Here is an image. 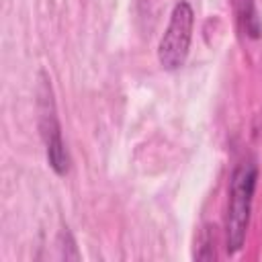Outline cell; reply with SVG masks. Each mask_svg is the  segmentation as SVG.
Returning <instances> with one entry per match:
<instances>
[{"label":"cell","instance_id":"cell-1","mask_svg":"<svg viewBox=\"0 0 262 262\" xmlns=\"http://www.w3.org/2000/svg\"><path fill=\"white\" fill-rule=\"evenodd\" d=\"M256 182H258V166L254 162H242L231 174L227 213H225V250H227V254L239 252L246 242Z\"/></svg>","mask_w":262,"mask_h":262},{"label":"cell","instance_id":"cell-2","mask_svg":"<svg viewBox=\"0 0 262 262\" xmlns=\"http://www.w3.org/2000/svg\"><path fill=\"white\" fill-rule=\"evenodd\" d=\"M194 27V12L186 0H180L170 14L168 27L158 45V59L164 70H178L184 66Z\"/></svg>","mask_w":262,"mask_h":262},{"label":"cell","instance_id":"cell-3","mask_svg":"<svg viewBox=\"0 0 262 262\" xmlns=\"http://www.w3.org/2000/svg\"><path fill=\"white\" fill-rule=\"evenodd\" d=\"M39 127H41V137L45 143V156L51 166V170L59 176L68 174L70 170V156L61 137V127L55 115V104L51 98V86L47 80H43L41 90H39Z\"/></svg>","mask_w":262,"mask_h":262},{"label":"cell","instance_id":"cell-4","mask_svg":"<svg viewBox=\"0 0 262 262\" xmlns=\"http://www.w3.org/2000/svg\"><path fill=\"white\" fill-rule=\"evenodd\" d=\"M237 14H239V23H242L246 35L258 39L260 33H262V27H260V18L256 16V10H254L252 0H242L239 2V8H237Z\"/></svg>","mask_w":262,"mask_h":262}]
</instances>
